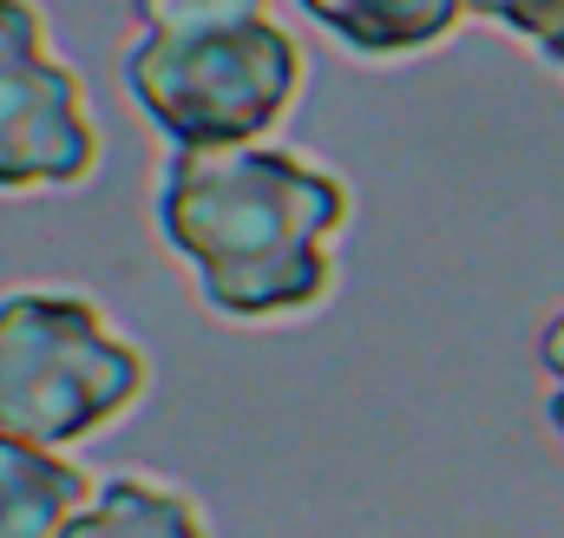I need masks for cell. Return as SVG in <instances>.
<instances>
[{
  "mask_svg": "<svg viewBox=\"0 0 564 538\" xmlns=\"http://www.w3.org/2000/svg\"><path fill=\"white\" fill-rule=\"evenodd\" d=\"M106 164L86 79L59 60L40 0H0V197H66Z\"/></svg>",
  "mask_w": 564,
  "mask_h": 538,
  "instance_id": "cell-4",
  "label": "cell"
},
{
  "mask_svg": "<svg viewBox=\"0 0 564 538\" xmlns=\"http://www.w3.org/2000/svg\"><path fill=\"white\" fill-rule=\"evenodd\" d=\"M355 191L335 164L295 144L164 151L151 184V230L191 276L204 315L230 329H276L315 315L341 282Z\"/></svg>",
  "mask_w": 564,
  "mask_h": 538,
  "instance_id": "cell-1",
  "label": "cell"
},
{
  "mask_svg": "<svg viewBox=\"0 0 564 538\" xmlns=\"http://www.w3.org/2000/svg\"><path fill=\"white\" fill-rule=\"evenodd\" d=\"M466 13L519 40L539 66L564 73V0H466Z\"/></svg>",
  "mask_w": 564,
  "mask_h": 538,
  "instance_id": "cell-8",
  "label": "cell"
},
{
  "mask_svg": "<svg viewBox=\"0 0 564 538\" xmlns=\"http://www.w3.org/2000/svg\"><path fill=\"white\" fill-rule=\"evenodd\" d=\"M539 375H545V427H552V440L564 453V302L539 329Z\"/></svg>",
  "mask_w": 564,
  "mask_h": 538,
  "instance_id": "cell-9",
  "label": "cell"
},
{
  "mask_svg": "<svg viewBox=\"0 0 564 538\" xmlns=\"http://www.w3.org/2000/svg\"><path fill=\"white\" fill-rule=\"evenodd\" d=\"M289 7L361 66H408L473 20L466 0H289Z\"/></svg>",
  "mask_w": 564,
  "mask_h": 538,
  "instance_id": "cell-5",
  "label": "cell"
},
{
  "mask_svg": "<svg viewBox=\"0 0 564 538\" xmlns=\"http://www.w3.org/2000/svg\"><path fill=\"white\" fill-rule=\"evenodd\" d=\"M126 99L164 151L263 144L308 86L276 0H132Z\"/></svg>",
  "mask_w": 564,
  "mask_h": 538,
  "instance_id": "cell-2",
  "label": "cell"
},
{
  "mask_svg": "<svg viewBox=\"0 0 564 538\" xmlns=\"http://www.w3.org/2000/svg\"><path fill=\"white\" fill-rule=\"evenodd\" d=\"M151 395V355L73 282L0 289V433L79 453Z\"/></svg>",
  "mask_w": 564,
  "mask_h": 538,
  "instance_id": "cell-3",
  "label": "cell"
},
{
  "mask_svg": "<svg viewBox=\"0 0 564 538\" xmlns=\"http://www.w3.org/2000/svg\"><path fill=\"white\" fill-rule=\"evenodd\" d=\"M93 486L99 473H86L73 453L0 433V538H59Z\"/></svg>",
  "mask_w": 564,
  "mask_h": 538,
  "instance_id": "cell-6",
  "label": "cell"
},
{
  "mask_svg": "<svg viewBox=\"0 0 564 538\" xmlns=\"http://www.w3.org/2000/svg\"><path fill=\"white\" fill-rule=\"evenodd\" d=\"M59 538H217V532H210V513L177 480L126 466V473H99L93 499L73 513V526Z\"/></svg>",
  "mask_w": 564,
  "mask_h": 538,
  "instance_id": "cell-7",
  "label": "cell"
}]
</instances>
